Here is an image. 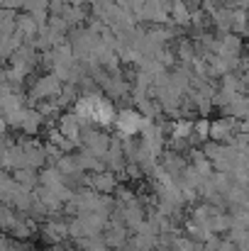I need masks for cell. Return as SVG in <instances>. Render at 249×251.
Returning <instances> with one entry per match:
<instances>
[{
  "label": "cell",
  "instance_id": "6da1fadb",
  "mask_svg": "<svg viewBox=\"0 0 249 251\" xmlns=\"http://www.w3.org/2000/svg\"><path fill=\"white\" fill-rule=\"evenodd\" d=\"M149 120L139 112V110H132V107H122V110H117V115H115V127H117V137H139L142 134V129H144V125H147Z\"/></svg>",
  "mask_w": 249,
  "mask_h": 251
},
{
  "label": "cell",
  "instance_id": "277c9868",
  "mask_svg": "<svg viewBox=\"0 0 249 251\" xmlns=\"http://www.w3.org/2000/svg\"><path fill=\"white\" fill-rule=\"evenodd\" d=\"M183 234H188V237H191V239H195V242H205V239H210V237H213L210 225H208V222H203V220H195L193 215L183 222Z\"/></svg>",
  "mask_w": 249,
  "mask_h": 251
},
{
  "label": "cell",
  "instance_id": "ba28073f",
  "mask_svg": "<svg viewBox=\"0 0 249 251\" xmlns=\"http://www.w3.org/2000/svg\"><path fill=\"white\" fill-rule=\"evenodd\" d=\"M79 129H81V117H79V115H76V117L71 115V117L64 120V134H69L71 139H76V137H79Z\"/></svg>",
  "mask_w": 249,
  "mask_h": 251
},
{
  "label": "cell",
  "instance_id": "7a4b0ae2",
  "mask_svg": "<svg viewBox=\"0 0 249 251\" xmlns=\"http://www.w3.org/2000/svg\"><path fill=\"white\" fill-rule=\"evenodd\" d=\"M240 120L222 115L220 120H210V139L218 144H230L235 139V134L240 132Z\"/></svg>",
  "mask_w": 249,
  "mask_h": 251
},
{
  "label": "cell",
  "instance_id": "3957f363",
  "mask_svg": "<svg viewBox=\"0 0 249 251\" xmlns=\"http://www.w3.org/2000/svg\"><path fill=\"white\" fill-rule=\"evenodd\" d=\"M88 185H90L95 193H105V195H110V193H115V188H117V173L110 171V168L93 171V176L88 178Z\"/></svg>",
  "mask_w": 249,
  "mask_h": 251
},
{
  "label": "cell",
  "instance_id": "30bf717a",
  "mask_svg": "<svg viewBox=\"0 0 249 251\" xmlns=\"http://www.w3.org/2000/svg\"><path fill=\"white\" fill-rule=\"evenodd\" d=\"M242 81H245V85H247V90H249V71H245V76H242Z\"/></svg>",
  "mask_w": 249,
  "mask_h": 251
},
{
  "label": "cell",
  "instance_id": "52a82bcc",
  "mask_svg": "<svg viewBox=\"0 0 249 251\" xmlns=\"http://www.w3.org/2000/svg\"><path fill=\"white\" fill-rule=\"evenodd\" d=\"M83 251H110V247H108L105 239L98 234V237H85V239H83Z\"/></svg>",
  "mask_w": 249,
  "mask_h": 251
},
{
  "label": "cell",
  "instance_id": "9c48e42d",
  "mask_svg": "<svg viewBox=\"0 0 249 251\" xmlns=\"http://www.w3.org/2000/svg\"><path fill=\"white\" fill-rule=\"evenodd\" d=\"M218 251H237V244H235L232 239H222V244H220Z\"/></svg>",
  "mask_w": 249,
  "mask_h": 251
},
{
  "label": "cell",
  "instance_id": "8992f818",
  "mask_svg": "<svg viewBox=\"0 0 249 251\" xmlns=\"http://www.w3.org/2000/svg\"><path fill=\"white\" fill-rule=\"evenodd\" d=\"M210 139V120L208 117H200L195 120L193 125V137H191V144H203Z\"/></svg>",
  "mask_w": 249,
  "mask_h": 251
},
{
  "label": "cell",
  "instance_id": "5b68a950",
  "mask_svg": "<svg viewBox=\"0 0 249 251\" xmlns=\"http://www.w3.org/2000/svg\"><path fill=\"white\" fill-rule=\"evenodd\" d=\"M210 232L213 234H227L230 232V227H232V212H215L213 217H210Z\"/></svg>",
  "mask_w": 249,
  "mask_h": 251
}]
</instances>
